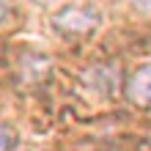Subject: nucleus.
Segmentation results:
<instances>
[{"instance_id": "f257e3e1", "label": "nucleus", "mask_w": 151, "mask_h": 151, "mask_svg": "<svg viewBox=\"0 0 151 151\" xmlns=\"http://www.w3.org/2000/svg\"><path fill=\"white\" fill-rule=\"evenodd\" d=\"M52 25L58 30L69 33V36H83V33H91L96 25H99V11L91 6H83V3H74V6H66L52 17Z\"/></svg>"}, {"instance_id": "f03ea898", "label": "nucleus", "mask_w": 151, "mask_h": 151, "mask_svg": "<svg viewBox=\"0 0 151 151\" xmlns=\"http://www.w3.org/2000/svg\"><path fill=\"white\" fill-rule=\"evenodd\" d=\"M124 93H127V99L132 104H137V107H151V63L135 69V72L127 77Z\"/></svg>"}, {"instance_id": "7ed1b4c3", "label": "nucleus", "mask_w": 151, "mask_h": 151, "mask_svg": "<svg viewBox=\"0 0 151 151\" xmlns=\"http://www.w3.org/2000/svg\"><path fill=\"white\" fill-rule=\"evenodd\" d=\"M11 146H14V132L0 124V151H8Z\"/></svg>"}, {"instance_id": "20e7f679", "label": "nucleus", "mask_w": 151, "mask_h": 151, "mask_svg": "<svg viewBox=\"0 0 151 151\" xmlns=\"http://www.w3.org/2000/svg\"><path fill=\"white\" fill-rule=\"evenodd\" d=\"M135 8L143 11L146 17H151V0H135Z\"/></svg>"}, {"instance_id": "39448f33", "label": "nucleus", "mask_w": 151, "mask_h": 151, "mask_svg": "<svg viewBox=\"0 0 151 151\" xmlns=\"http://www.w3.org/2000/svg\"><path fill=\"white\" fill-rule=\"evenodd\" d=\"M3 22H6V6L0 3V25H3Z\"/></svg>"}, {"instance_id": "423d86ee", "label": "nucleus", "mask_w": 151, "mask_h": 151, "mask_svg": "<svg viewBox=\"0 0 151 151\" xmlns=\"http://www.w3.org/2000/svg\"><path fill=\"white\" fill-rule=\"evenodd\" d=\"M39 3H50V0H39Z\"/></svg>"}]
</instances>
